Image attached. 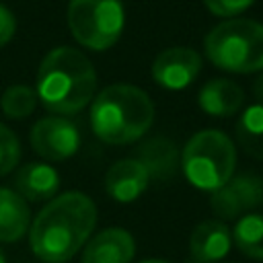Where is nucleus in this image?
<instances>
[{
    "label": "nucleus",
    "instance_id": "nucleus-14",
    "mask_svg": "<svg viewBox=\"0 0 263 263\" xmlns=\"http://www.w3.org/2000/svg\"><path fill=\"white\" fill-rule=\"evenodd\" d=\"M14 187L23 199L45 201L58 193L60 175L51 164L29 162L18 168V173L14 177Z\"/></svg>",
    "mask_w": 263,
    "mask_h": 263
},
{
    "label": "nucleus",
    "instance_id": "nucleus-24",
    "mask_svg": "<svg viewBox=\"0 0 263 263\" xmlns=\"http://www.w3.org/2000/svg\"><path fill=\"white\" fill-rule=\"evenodd\" d=\"M140 263H166V261H160V259H146V261H140Z\"/></svg>",
    "mask_w": 263,
    "mask_h": 263
},
{
    "label": "nucleus",
    "instance_id": "nucleus-11",
    "mask_svg": "<svg viewBox=\"0 0 263 263\" xmlns=\"http://www.w3.org/2000/svg\"><path fill=\"white\" fill-rule=\"evenodd\" d=\"M230 230L220 220L199 222L189 236V255L193 263H214L230 251Z\"/></svg>",
    "mask_w": 263,
    "mask_h": 263
},
{
    "label": "nucleus",
    "instance_id": "nucleus-20",
    "mask_svg": "<svg viewBox=\"0 0 263 263\" xmlns=\"http://www.w3.org/2000/svg\"><path fill=\"white\" fill-rule=\"evenodd\" d=\"M18 158H21V144L16 134L8 125L0 123V177L10 173L16 166Z\"/></svg>",
    "mask_w": 263,
    "mask_h": 263
},
{
    "label": "nucleus",
    "instance_id": "nucleus-7",
    "mask_svg": "<svg viewBox=\"0 0 263 263\" xmlns=\"http://www.w3.org/2000/svg\"><path fill=\"white\" fill-rule=\"evenodd\" d=\"M210 203L222 220L238 218L263 203V181L255 173L232 175L222 187L212 191Z\"/></svg>",
    "mask_w": 263,
    "mask_h": 263
},
{
    "label": "nucleus",
    "instance_id": "nucleus-2",
    "mask_svg": "<svg viewBox=\"0 0 263 263\" xmlns=\"http://www.w3.org/2000/svg\"><path fill=\"white\" fill-rule=\"evenodd\" d=\"M97 72L92 62L70 45L45 53L37 70V99L43 107L68 115L86 107L95 95Z\"/></svg>",
    "mask_w": 263,
    "mask_h": 263
},
{
    "label": "nucleus",
    "instance_id": "nucleus-18",
    "mask_svg": "<svg viewBox=\"0 0 263 263\" xmlns=\"http://www.w3.org/2000/svg\"><path fill=\"white\" fill-rule=\"evenodd\" d=\"M232 238L245 257L263 261V214L242 216L234 226Z\"/></svg>",
    "mask_w": 263,
    "mask_h": 263
},
{
    "label": "nucleus",
    "instance_id": "nucleus-6",
    "mask_svg": "<svg viewBox=\"0 0 263 263\" xmlns=\"http://www.w3.org/2000/svg\"><path fill=\"white\" fill-rule=\"evenodd\" d=\"M125 23L123 0H70L68 25L72 35L90 49L113 45Z\"/></svg>",
    "mask_w": 263,
    "mask_h": 263
},
{
    "label": "nucleus",
    "instance_id": "nucleus-5",
    "mask_svg": "<svg viewBox=\"0 0 263 263\" xmlns=\"http://www.w3.org/2000/svg\"><path fill=\"white\" fill-rule=\"evenodd\" d=\"M234 164L236 148L220 129H201L193 134L181 152V166L189 183L208 191L222 187L232 177Z\"/></svg>",
    "mask_w": 263,
    "mask_h": 263
},
{
    "label": "nucleus",
    "instance_id": "nucleus-3",
    "mask_svg": "<svg viewBox=\"0 0 263 263\" xmlns=\"http://www.w3.org/2000/svg\"><path fill=\"white\" fill-rule=\"evenodd\" d=\"M154 119V105L146 90L115 82L103 88L90 105L92 132L107 144L138 140Z\"/></svg>",
    "mask_w": 263,
    "mask_h": 263
},
{
    "label": "nucleus",
    "instance_id": "nucleus-21",
    "mask_svg": "<svg viewBox=\"0 0 263 263\" xmlns=\"http://www.w3.org/2000/svg\"><path fill=\"white\" fill-rule=\"evenodd\" d=\"M203 2L214 14L230 16V14H236V12L245 10L247 6H251L253 0H203Z\"/></svg>",
    "mask_w": 263,
    "mask_h": 263
},
{
    "label": "nucleus",
    "instance_id": "nucleus-25",
    "mask_svg": "<svg viewBox=\"0 0 263 263\" xmlns=\"http://www.w3.org/2000/svg\"><path fill=\"white\" fill-rule=\"evenodd\" d=\"M0 263H6V261H4V253H2V251H0Z\"/></svg>",
    "mask_w": 263,
    "mask_h": 263
},
{
    "label": "nucleus",
    "instance_id": "nucleus-12",
    "mask_svg": "<svg viewBox=\"0 0 263 263\" xmlns=\"http://www.w3.org/2000/svg\"><path fill=\"white\" fill-rule=\"evenodd\" d=\"M134 253L136 245L127 230L107 228L90 238L82 253V263H129Z\"/></svg>",
    "mask_w": 263,
    "mask_h": 263
},
{
    "label": "nucleus",
    "instance_id": "nucleus-19",
    "mask_svg": "<svg viewBox=\"0 0 263 263\" xmlns=\"http://www.w3.org/2000/svg\"><path fill=\"white\" fill-rule=\"evenodd\" d=\"M37 105V92L27 84H12L2 92V111L12 117L21 119L33 113Z\"/></svg>",
    "mask_w": 263,
    "mask_h": 263
},
{
    "label": "nucleus",
    "instance_id": "nucleus-17",
    "mask_svg": "<svg viewBox=\"0 0 263 263\" xmlns=\"http://www.w3.org/2000/svg\"><path fill=\"white\" fill-rule=\"evenodd\" d=\"M236 140L240 148L263 160V105H251L242 111L236 123Z\"/></svg>",
    "mask_w": 263,
    "mask_h": 263
},
{
    "label": "nucleus",
    "instance_id": "nucleus-4",
    "mask_svg": "<svg viewBox=\"0 0 263 263\" xmlns=\"http://www.w3.org/2000/svg\"><path fill=\"white\" fill-rule=\"evenodd\" d=\"M205 55L230 72L263 70V23L228 18L218 23L203 39Z\"/></svg>",
    "mask_w": 263,
    "mask_h": 263
},
{
    "label": "nucleus",
    "instance_id": "nucleus-16",
    "mask_svg": "<svg viewBox=\"0 0 263 263\" xmlns=\"http://www.w3.org/2000/svg\"><path fill=\"white\" fill-rule=\"evenodd\" d=\"M31 212L25 199L6 187H0V242H16L29 228Z\"/></svg>",
    "mask_w": 263,
    "mask_h": 263
},
{
    "label": "nucleus",
    "instance_id": "nucleus-23",
    "mask_svg": "<svg viewBox=\"0 0 263 263\" xmlns=\"http://www.w3.org/2000/svg\"><path fill=\"white\" fill-rule=\"evenodd\" d=\"M253 95L259 99V105H263V76H259L253 82Z\"/></svg>",
    "mask_w": 263,
    "mask_h": 263
},
{
    "label": "nucleus",
    "instance_id": "nucleus-15",
    "mask_svg": "<svg viewBox=\"0 0 263 263\" xmlns=\"http://www.w3.org/2000/svg\"><path fill=\"white\" fill-rule=\"evenodd\" d=\"M245 103V90L230 78H214L199 90V107L216 117L236 113Z\"/></svg>",
    "mask_w": 263,
    "mask_h": 263
},
{
    "label": "nucleus",
    "instance_id": "nucleus-22",
    "mask_svg": "<svg viewBox=\"0 0 263 263\" xmlns=\"http://www.w3.org/2000/svg\"><path fill=\"white\" fill-rule=\"evenodd\" d=\"M14 29H16L14 14H12L4 4H0V45L8 43V41L12 39Z\"/></svg>",
    "mask_w": 263,
    "mask_h": 263
},
{
    "label": "nucleus",
    "instance_id": "nucleus-10",
    "mask_svg": "<svg viewBox=\"0 0 263 263\" xmlns=\"http://www.w3.org/2000/svg\"><path fill=\"white\" fill-rule=\"evenodd\" d=\"M154 181H168L177 175L181 164V154L177 150V144L164 136H154L146 142H142L134 156Z\"/></svg>",
    "mask_w": 263,
    "mask_h": 263
},
{
    "label": "nucleus",
    "instance_id": "nucleus-1",
    "mask_svg": "<svg viewBox=\"0 0 263 263\" xmlns=\"http://www.w3.org/2000/svg\"><path fill=\"white\" fill-rule=\"evenodd\" d=\"M95 224L97 205L88 195L80 191L62 193L31 224V251L43 263H66L84 247Z\"/></svg>",
    "mask_w": 263,
    "mask_h": 263
},
{
    "label": "nucleus",
    "instance_id": "nucleus-8",
    "mask_svg": "<svg viewBox=\"0 0 263 263\" xmlns=\"http://www.w3.org/2000/svg\"><path fill=\"white\" fill-rule=\"evenodd\" d=\"M31 146L47 160H64L78 150L80 132L68 117L47 115L31 127Z\"/></svg>",
    "mask_w": 263,
    "mask_h": 263
},
{
    "label": "nucleus",
    "instance_id": "nucleus-13",
    "mask_svg": "<svg viewBox=\"0 0 263 263\" xmlns=\"http://www.w3.org/2000/svg\"><path fill=\"white\" fill-rule=\"evenodd\" d=\"M148 173L136 158H121L105 175V189L117 201H134L148 187Z\"/></svg>",
    "mask_w": 263,
    "mask_h": 263
},
{
    "label": "nucleus",
    "instance_id": "nucleus-9",
    "mask_svg": "<svg viewBox=\"0 0 263 263\" xmlns=\"http://www.w3.org/2000/svg\"><path fill=\"white\" fill-rule=\"evenodd\" d=\"M201 55L191 47H166L152 62V76L166 88H185L199 72Z\"/></svg>",
    "mask_w": 263,
    "mask_h": 263
}]
</instances>
